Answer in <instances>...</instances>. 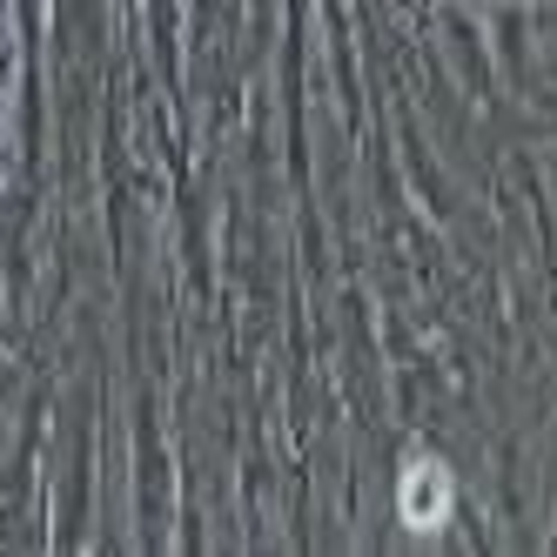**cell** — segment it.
<instances>
[{
  "mask_svg": "<svg viewBox=\"0 0 557 557\" xmlns=\"http://www.w3.org/2000/svg\"><path fill=\"white\" fill-rule=\"evenodd\" d=\"M404 517H410V524H436V517H444V463H410Z\"/></svg>",
  "mask_w": 557,
  "mask_h": 557,
  "instance_id": "obj_1",
  "label": "cell"
}]
</instances>
